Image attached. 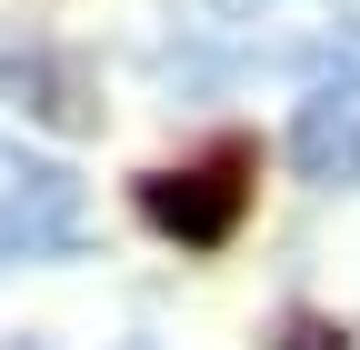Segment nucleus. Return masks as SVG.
Listing matches in <instances>:
<instances>
[{
  "label": "nucleus",
  "mask_w": 360,
  "mask_h": 350,
  "mask_svg": "<svg viewBox=\"0 0 360 350\" xmlns=\"http://www.w3.org/2000/svg\"><path fill=\"white\" fill-rule=\"evenodd\" d=\"M0 91L30 120H51V130H101V80H90V60L60 51V40H40V30H0Z\"/></svg>",
  "instance_id": "obj_1"
},
{
  "label": "nucleus",
  "mask_w": 360,
  "mask_h": 350,
  "mask_svg": "<svg viewBox=\"0 0 360 350\" xmlns=\"http://www.w3.org/2000/svg\"><path fill=\"white\" fill-rule=\"evenodd\" d=\"M240 210H250V181L231 160H210V170H150L141 181V221L170 231L180 250H220L240 231Z\"/></svg>",
  "instance_id": "obj_2"
},
{
  "label": "nucleus",
  "mask_w": 360,
  "mask_h": 350,
  "mask_svg": "<svg viewBox=\"0 0 360 350\" xmlns=\"http://www.w3.org/2000/svg\"><path fill=\"white\" fill-rule=\"evenodd\" d=\"M0 231L30 240V250H51V260H70L80 250V181H70L60 160L0 141Z\"/></svg>",
  "instance_id": "obj_3"
},
{
  "label": "nucleus",
  "mask_w": 360,
  "mask_h": 350,
  "mask_svg": "<svg viewBox=\"0 0 360 350\" xmlns=\"http://www.w3.org/2000/svg\"><path fill=\"white\" fill-rule=\"evenodd\" d=\"M350 120H360V91H321V80H310V101L290 120V160L310 170V181H330V150L350 141Z\"/></svg>",
  "instance_id": "obj_4"
},
{
  "label": "nucleus",
  "mask_w": 360,
  "mask_h": 350,
  "mask_svg": "<svg viewBox=\"0 0 360 350\" xmlns=\"http://www.w3.org/2000/svg\"><path fill=\"white\" fill-rule=\"evenodd\" d=\"M270 350H350V330H340V320H321V311H281Z\"/></svg>",
  "instance_id": "obj_5"
},
{
  "label": "nucleus",
  "mask_w": 360,
  "mask_h": 350,
  "mask_svg": "<svg viewBox=\"0 0 360 350\" xmlns=\"http://www.w3.org/2000/svg\"><path fill=\"white\" fill-rule=\"evenodd\" d=\"M330 181H360V120H350V141L330 150Z\"/></svg>",
  "instance_id": "obj_6"
},
{
  "label": "nucleus",
  "mask_w": 360,
  "mask_h": 350,
  "mask_svg": "<svg viewBox=\"0 0 360 350\" xmlns=\"http://www.w3.org/2000/svg\"><path fill=\"white\" fill-rule=\"evenodd\" d=\"M120 350H160V340H120Z\"/></svg>",
  "instance_id": "obj_7"
}]
</instances>
